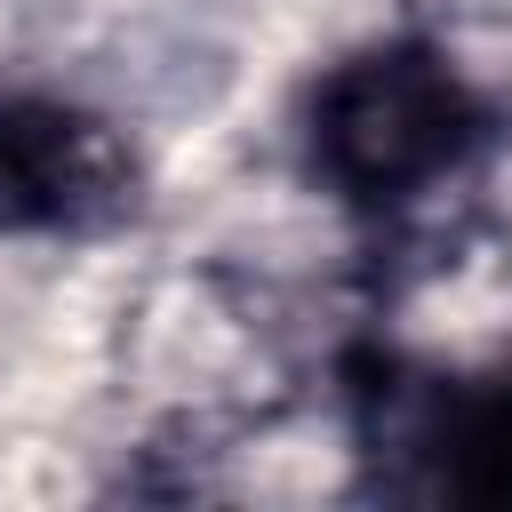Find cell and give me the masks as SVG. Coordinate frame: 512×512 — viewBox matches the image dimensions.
Instances as JSON below:
<instances>
[{
    "label": "cell",
    "mask_w": 512,
    "mask_h": 512,
    "mask_svg": "<svg viewBox=\"0 0 512 512\" xmlns=\"http://www.w3.org/2000/svg\"><path fill=\"white\" fill-rule=\"evenodd\" d=\"M128 208V152L104 120L0 96V232H88Z\"/></svg>",
    "instance_id": "obj_2"
},
{
    "label": "cell",
    "mask_w": 512,
    "mask_h": 512,
    "mask_svg": "<svg viewBox=\"0 0 512 512\" xmlns=\"http://www.w3.org/2000/svg\"><path fill=\"white\" fill-rule=\"evenodd\" d=\"M304 136H312V168L328 192L360 208H400L472 160V144L488 136V112L440 48L384 40V48L344 56L312 88Z\"/></svg>",
    "instance_id": "obj_1"
},
{
    "label": "cell",
    "mask_w": 512,
    "mask_h": 512,
    "mask_svg": "<svg viewBox=\"0 0 512 512\" xmlns=\"http://www.w3.org/2000/svg\"><path fill=\"white\" fill-rule=\"evenodd\" d=\"M424 448L440 456V488L472 504H512V368L480 392H448L424 424Z\"/></svg>",
    "instance_id": "obj_3"
}]
</instances>
